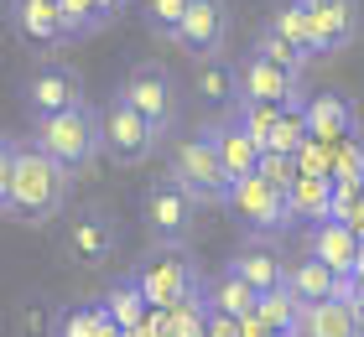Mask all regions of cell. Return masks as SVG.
I'll use <instances>...</instances> for the list:
<instances>
[{
  "label": "cell",
  "instance_id": "obj_8",
  "mask_svg": "<svg viewBox=\"0 0 364 337\" xmlns=\"http://www.w3.org/2000/svg\"><path fill=\"white\" fill-rule=\"evenodd\" d=\"M167 140L136 104H125L120 94L105 104V150L114 156V166H146L156 156V145Z\"/></svg>",
  "mask_w": 364,
  "mask_h": 337
},
{
  "label": "cell",
  "instance_id": "obj_32",
  "mask_svg": "<svg viewBox=\"0 0 364 337\" xmlns=\"http://www.w3.org/2000/svg\"><path fill=\"white\" fill-rule=\"evenodd\" d=\"M188 11H193V0H146V26L156 31V37H177V26L188 21Z\"/></svg>",
  "mask_w": 364,
  "mask_h": 337
},
{
  "label": "cell",
  "instance_id": "obj_4",
  "mask_svg": "<svg viewBox=\"0 0 364 337\" xmlns=\"http://www.w3.org/2000/svg\"><path fill=\"white\" fill-rule=\"evenodd\" d=\"M198 202L182 182L167 172V177H156L151 187H146L141 197V218H146V233H151V244L156 249H188L198 239Z\"/></svg>",
  "mask_w": 364,
  "mask_h": 337
},
{
  "label": "cell",
  "instance_id": "obj_24",
  "mask_svg": "<svg viewBox=\"0 0 364 337\" xmlns=\"http://www.w3.org/2000/svg\"><path fill=\"white\" fill-rule=\"evenodd\" d=\"M193 89L208 99V104H240V67L229 57H203L193 67Z\"/></svg>",
  "mask_w": 364,
  "mask_h": 337
},
{
  "label": "cell",
  "instance_id": "obj_3",
  "mask_svg": "<svg viewBox=\"0 0 364 337\" xmlns=\"http://www.w3.org/2000/svg\"><path fill=\"white\" fill-rule=\"evenodd\" d=\"M167 172L203 202V208H229L235 182H229V172H224V156H219V145H213L208 125H198L188 135H172L167 140Z\"/></svg>",
  "mask_w": 364,
  "mask_h": 337
},
{
  "label": "cell",
  "instance_id": "obj_15",
  "mask_svg": "<svg viewBox=\"0 0 364 337\" xmlns=\"http://www.w3.org/2000/svg\"><path fill=\"white\" fill-rule=\"evenodd\" d=\"M11 26L31 47H68V11L63 0H11Z\"/></svg>",
  "mask_w": 364,
  "mask_h": 337
},
{
  "label": "cell",
  "instance_id": "obj_40",
  "mask_svg": "<svg viewBox=\"0 0 364 337\" xmlns=\"http://www.w3.org/2000/svg\"><path fill=\"white\" fill-rule=\"evenodd\" d=\"M359 265H364V255H359Z\"/></svg>",
  "mask_w": 364,
  "mask_h": 337
},
{
  "label": "cell",
  "instance_id": "obj_16",
  "mask_svg": "<svg viewBox=\"0 0 364 337\" xmlns=\"http://www.w3.org/2000/svg\"><path fill=\"white\" fill-rule=\"evenodd\" d=\"M307 255H318L333 275L349 280L354 270H359V255H364V239L349 228V223H338V218H323V223H307Z\"/></svg>",
  "mask_w": 364,
  "mask_h": 337
},
{
  "label": "cell",
  "instance_id": "obj_39",
  "mask_svg": "<svg viewBox=\"0 0 364 337\" xmlns=\"http://www.w3.org/2000/svg\"><path fill=\"white\" fill-rule=\"evenodd\" d=\"M359 322H364V306H359Z\"/></svg>",
  "mask_w": 364,
  "mask_h": 337
},
{
  "label": "cell",
  "instance_id": "obj_23",
  "mask_svg": "<svg viewBox=\"0 0 364 337\" xmlns=\"http://www.w3.org/2000/svg\"><path fill=\"white\" fill-rule=\"evenodd\" d=\"M99 306H105V311L114 316V327H125V332H141V327H146V316H151V301H146V291L136 285V275L114 280Z\"/></svg>",
  "mask_w": 364,
  "mask_h": 337
},
{
  "label": "cell",
  "instance_id": "obj_21",
  "mask_svg": "<svg viewBox=\"0 0 364 337\" xmlns=\"http://www.w3.org/2000/svg\"><path fill=\"white\" fill-rule=\"evenodd\" d=\"M296 337H364L359 306H354V301H343V296L338 301H323V306H307Z\"/></svg>",
  "mask_w": 364,
  "mask_h": 337
},
{
  "label": "cell",
  "instance_id": "obj_34",
  "mask_svg": "<svg viewBox=\"0 0 364 337\" xmlns=\"http://www.w3.org/2000/svg\"><path fill=\"white\" fill-rule=\"evenodd\" d=\"M255 177H266L271 187H281V192H291V182H296V161L291 156H276V150H266V161H260V172Z\"/></svg>",
  "mask_w": 364,
  "mask_h": 337
},
{
  "label": "cell",
  "instance_id": "obj_10",
  "mask_svg": "<svg viewBox=\"0 0 364 337\" xmlns=\"http://www.w3.org/2000/svg\"><path fill=\"white\" fill-rule=\"evenodd\" d=\"M78 104H89V99H84V73H78L73 62L47 57L37 73L26 78V109H31V120H42V114H63V109H78Z\"/></svg>",
  "mask_w": 364,
  "mask_h": 337
},
{
  "label": "cell",
  "instance_id": "obj_35",
  "mask_svg": "<svg viewBox=\"0 0 364 337\" xmlns=\"http://www.w3.org/2000/svg\"><path fill=\"white\" fill-rule=\"evenodd\" d=\"M208 337H240V322H235V316L208 311Z\"/></svg>",
  "mask_w": 364,
  "mask_h": 337
},
{
  "label": "cell",
  "instance_id": "obj_26",
  "mask_svg": "<svg viewBox=\"0 0 364 337\" xmlns=\"http://www.w3.org/2000/svg\"><path fill=\"white\" fill-rule=\"evenodd\" d=\"M271 26H276L287 42H296L307 57H323V37H318V21L307 16V6H296V0H281V11L271 16Z\"/></svg>",
  "mask_w": 364,
  "mask_h": 337
},
{
  "label": "cell",
  "instance_id": "obj_1",
  "mask_svg": "<svg viewBox=\"0 0 364 337\" xmlns=\"http://www.w3.org/2000/svg\"><path fill=\"white\" fill-rule=\"evenodd\" d=\"M68 197H73V172H63L47 150H37L31 140L0 145V208L11 223L47 228L68 218Z\"/></svg>",
  "mask_w": 364,
  "mask_h": 337
},
{
  "label": "cell",
  "instance_id": "obj_28",
  "mask_svg": "<svg viewBox=\"0 0 364 337\" xmlns=\"http://www.w3.org/2000/svg\"><path fill=\"white\" fill-rule=\"evenodd\" d=\"M250 53H260V57H271L276 67H287V73L291 78H302L307 73V53H302V47H296V42H287V37H281V31L266 21V26H260V37H255V47H250Z\"/></svg>",
  "mask_w": 364,
  "mask_h": 337
},
{
  "label": "cell",
  "instance_id": "obj_5",
  "mask_svg": "<svg viewBox=\"0 0 364 337\" xmlns=\"http://www.w3.org/2000/svg\"><path fill=\"white\" fill-rule=\"evenodd\" d=\"M130 275H136V285L146 291V301L161 306V311H177V306H188V301H198L208 291L203 270L188 260V249H156V255L141 260Z\"/></svg>",
  "mask_w": 364,
  "mask_h": 337
},
{
  "label": "cell",
  "instance_id": "obj_20",
  "mask_svg": "<svg viewBox=\"0 0 364 337\" xmlns=\"http://www.w3.org/2000/svg\"><path fill=\"white\" fill-rule=\"evenodd\" d=\"M208 311H219V316H235V322H245V316H255L260 311V291L245 275H235V270H219V275L208 280Z\"/></svg>",
  "mask_w": 364,
  "mask_h": 337
},
{
  "label": "cell",
  "instance_id": "obj_37",
  "mask_svg": "<svg viewBox=\"0 0 364 337\" xmlns=\"http://www.w3.org/2000/svg\"><path fill=\"white\" fill-rule=\"evenodd\" d=\"M343 296H349V301H354V306H364V265L354 270V275H349V280H343Z\"/></svg>",
  "mask_w": 364,
  "mask_h": 337
},
{
  "label": "cell",
  "instance_id": "obj_12",
  "mask_svg": "<svg viewBox=\"0 0 364 337\" xmlns=\"http://www.w3.org/2000/svg\"><path fill=\"white\" fill-rule=\"evenodd\" d=\"M208 135H213V145H219V156H224L229 182H245V177H255V172H260V161H266V145H260L255 135L240 125L235 104H229L219 120H208Z\"/></svg>",
  "mask_w": 364,
  "mask_h": 337
},
{
  "label": "cell",
  "instance_id": "obj_30",
  "mask_svg": "<svg viewBox=\"0 0 364 337\" xmlns=\"http://www.w3.org/2000/svg\"><path fill=\"white\" fill-rule=\"evenodd\" d=\"M291 104H255V99H240L235 104V114H240V125L255 135L260 145H271V135H276V125H281V114H287Z\"/></svg>",
  "mask_w": 364,
  "mask_h": 337
},
{
  "label": "cell",
  "instance_id": "obj_14",
  "mask_svg": "<svg viewBox=\"0 0 364 337\" xmlns=\"http://www.w3.org/2000/svg\"><path fill=\"white\" fill-rule=\"evenodd\" d=\"M296 6H307V16L318 21L323 57H338L359 42V31H364V6L359 0H296Z\"/></svg>",
  "mask_w": 364,
  "mask_h": 337
},
{
  "label": "cell",
  "instance_id": "obj_19",
  "mask_svg": "<svg viewBox=\"0 0 364 337\" xmlns=\"http://www.w3.org/2000/svg\"><path fill=\"white\" fill-rule=\"evenodd\" d=\"M302 114H307V130L328 145H343L354 140V109L343 94H307L302 99Z\"/></svg>",
  "mask_w": 364,
  "mask_h": 337
},
{
  "label": "cell",
  "instance_id": "obj_7",
  "mask_svg": "<svg viewBox=\"0 0 364 337\" xmlns=\"http://www.w3.org/2000/svg\"><path fill=\"white\" fill-rule=\"evenodd\" d=\"M229 213H235V223L250 233V239H276V233H287V228L296 223L287 192L271 187L266 177L235 182V192H229Z\"/></svg>",
  "mask_w": 364,
  "mask_h": 337
},
{
  "label": "cell",
  "instance_id": "obj_27",
  "mask_svg": "<svg viewBox=\"0 0 364 337\" xmlns=\"http://www.w3.org/2000/svg\"><path fill=\"white\" fill-rule=\"evenodd\" d=\"M53 337H125V327H114V316L105 306H73L58 316Z\"/></svg>",
  "mask_w": 364,
  "mask_h": 337
},
{
  "label": "cell",
  "instance_id": "obj_29",
  "mask_svg": "<svg viewBox=\"0 0 364 337\" xmlns=\"http://www.w3.org/2000/svg\"><path fill=\"white\" fill-rule=\"evenodd\" d=\"M312 140V130H307V114H302V104H291L287 114H281V125H276V135H271V145L266 150H276V156H302V145Z\"/></svg>",
  "mask_w": 364,
  "mask_h": 337
},
{
  "label": "cell",
  "instance_id": "obj_11",
  "mask_svg": "<svg viewBox=\"0 0 364 337\" xmlns=\"http://www.w3.org/2000/svg\"><path fill=\"white\" fill-rule=\"evenodd\" d=\"M172 42H177L193 62H203V57H224V42H229V6H224V0H193L188 21L177 26V37H172Z\"/></svg>",
  "mask_w": 364,
  "mask_h": 337
},
{
  "label": "cell",
  "instance_id": "obj_38",
  "mask_svg": "<svg viewBox=\"0 0 364 337\" xmlns=\"http://www.w3.org/2000/svg\"><path fill=\"white\" fill-rule=\"evenodd\" d=\"M276 337H296V332H276Z\"/></svg>",
  "mask_w": 364,
  "mask_h": 337
},
{
  "label": "cell",
  "instance_id": "obj_2",
  "mask_svg": "<svg viewBox=\"0 0 364 337\" xmlns=\"http://www.w3.org/2000/svg\"><path fill=\"white\" fill-rule=\"evenodd\" d=\"M31 145L47 150L63 172H84L105 150V109L78 104V109H63V114H42V120H31Z\"/></svg>",
  "mask_w": 364,
  "mask_h": 337
},
{
  "label": "cell",
  "instance_id": "obj_9",
  "mask_svg": "<svg viewBox=\"0 0 364 337\" xmlns=\"http://www.w3.org/2000/svg\"><path fill=\"white\" fill-rule=\"evenodd\" d=\"M114 249H120V223H114L109 208L89 202V208H73V213H68V228H63V255H68L73 265L99 270V265L114 260Z\"/></svg>",
  "mask_w": 364,
  "mask_h": 337
},
{
  "label": "cell",
  "instance_id": "obj_36",
  "mask_svg": "<svg viewBox=\"0 0 364 337\" xmlns=\"http://www.w3.org/2000/svg\"><path fill=\"white\" fill-rule=\"evenodd\" d=\"M240 337H276V327L255 311V316H245V322H240Z\"/></svg>",
  "mask_w": 364,
  "mask_h": 337
},
{
  "label": "cell",
  "instance_id": "obj_22",
  "mask_svg": "<svg viewBox=\"0 0 364 337\" xmlns=\"http://www.w3.org/2000/svg\"><path fill=\"white\" fill-rule=\"evenodd\" d=\"M287 202H291L296 223H323V218H333V177H302L296 172Z\"/></svg>",
  "mask_w": 364,
  "mask_h": 337
},
{
  "label": "cell",
  "instance_id": "obj_31",
  "mask_svg": "<svg viewBox=\"0 0 364 337\" xmlns=\"http://www.w3.org/2000/svg\"><path fill=\"white\" fill-rule=\"evenodd\" d=\"M302 311H307V306L287 291V285H281V291H271V296H260V316H266L276 332H296V327H302Z\"/></svg>",
  "mask_w": 364,
  "mask_h": 337
},
{
  "label": "cell",
  "instance_id": "obj_17",
  "mask_svg": "<svg viewBox=\"0 0 364 337\" xmlns=\"http://www.w3.org/2000/svg\"><path fill=\"white\" fill-rule=\"evenodd\" d=\"M287 265L291 260H281V249H271V239H245L235 255H229V270L245 275L260 296H271V291L287 285Z\"/></svg>",
  "mask_w": 364,
  "mask_h": 337
},
{
  "label": "cell",
  "instance_id": "obj_13",
  "mask_svg": "<svg viewBox=\"0 0 364 337\" xmlns=\"http://www.w3.org/2000/svg\"><path fill=\"white\" fill-rule=\"evenodd\" d=\"M240 99H255V104H302V78H291L287 67H276L260 53H245L240 57Z\"/></svg>",
  "mask_w": 364,
  "mask_h": 337
},
{
  "label": "cell",
  "instance_id": "obj_6",
  "mask_svg": "<svg viewBox=\"0 0 364 337\" xmlns=\"http://www.w3.org/2000/svg\"><path fill=\"white\" fill-rule=\"evenodd\" d=\"M125 99V104H136L146 120H151L161 135H167L177 120H182V94H177V78L167 73L161 62H130L125 67V78H120V89H114Z\"/></svg>",
  "mask_w": 364,
  "mask_h": 337
},
{
  "label": "cell",
  "instance_id": "obj_33",
  "mask_svg": "<svg viewBox=\"0 0 364 337\" xmlns=\"http://www.w3.org/2000/svg\"><path fill=\"white\" fill-rule=\"evenodd\" d=\"M333 182H364V145L359 140H343L338 156H333Z\"/></svg>",
  "mask_w": 364,
  "mask_h": 337
},
{
  "label": "cell",
  "instance_id": "obj_18",
  "mask_svg": "<svg viewBox=\"0 0 364 337\" xmlns=\"http://www.w3.org/2000/svg\"><path fill=\"white\" fill-rule=\"evenodd\" d=\"M287 291L302 301V306H323V301H338L343 296V275H333L318 255H296L287 265ZM349 301V296H343Z\"/></svg>",
  "mask_w": 364,
  "mask_h": 337
},
{
  "label": "cell",
  "instance_id": "obj_25",
  "mask_svg": "<svg viewBox=\"0 0 364 337\" xmlns=\"http://www.w3.org/2000/svg\"><path fill=\"white\" fill-rule=\"evenodd\" d=\"M130 0H63V11H68V37H94V31H105L109 21H120Z\"/></svg>",
  "mask_w": 364,
  "mask_h": 337
}]
</instances>
